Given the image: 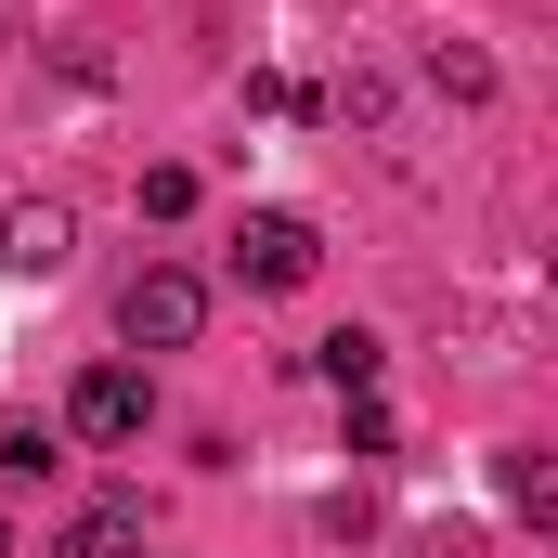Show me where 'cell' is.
Segmentation results:
<instances>
[{"label": "cell", "instance_id": "obj_1", "mask_svg": "<svg viewBox=\"0 0 558 558\" xmlns=\"http://www.w3.org/2000/svg\"><path fill=\"white\" fill-rule=\"evenodd\" d=\"M195 325H208V274L143 260V274L118 286V338H131V351H195Z\"/></svg>", "mask_w": 558, "mask_h": 558}, {"label": "cell", "instance_id": "obj_2", "mask_svg": "<svg viewBox=\"0 0 558 558\" xmlns=\"http://www.w3.org/2000/svg\"><path fill=\"white\" fill-rule=\"evenodd\" d=\"M312 274H325V234H312L299 208H247V221H234V286H247V299H299Z\"/></svg>", "mask_w": 558, "mask_h": 558}, {"label": "cell", "instance_id": "obj_3", "mask_svg": "<svg viewBox=\"0 0 558 558\" xmlns=\"http://www.w3.org/2000/svg\"><path fill=\"white\" fill-rule=\"evenodd\" d=\"M65 428H78V441H105V454H118V441H143V428H156V377H143V364H78Z\"/></svg>", "mask_w": 558, "mask_h": 558}, {"label": "cell", "instance_id": "obj_4", "mask_svg": "<svg viewBox=\"0 0 558 558\" xmlns=\"http://www.w3.org/2000/svg\"><path fill=\"white\" fill-rule=\"evenodd\" d=\"M65 260H78V221L52 195H13L0 208V274H65Z\"/></svg>", "mask_w": 558, "mask_h": 558}, {"label": "cell", "instance_id": "obj_5", "mask_svg": "<svg viewBox=\"0 0 558 558\" xmlns=\"http://www.w3.org/2000/svg\"><path fill=\"white\" fill-rule=\"evenodd\" d=\"M494 507H507L520 533H558V468H546V441H507V454H494Z\"/></svg>", "mask_w": 558, "mask_h": 558}, {"label": "cell", "instance_id": "obj_6", "mask_svg": "<svg viewBox=\"0 0 558 558\" xmlns=\"http://www.w3.org/2000/svg\"><path fill=\"white\" fill-rule=\"evenodd\" d=\"M52 558H143V507L131 494H92V507L52 533Z\"/></svg>", "mask_w": 558, "mask_h": 558}, {"label": "cell", "instance_id": "obj_7", "mask_svg": "<svg viewBox=\"0 0 558 558\" xmlns=\"http://www.w3.org/2000/svg\"><path fill=\"white\" fill-rule=\"evenodd\" d=\"M416 78L441 92V105H494V52H481V39H428Z\"/></svg>", "mask_w": 558, "mask_h": 558}, {"label": "cell", "instance_id": "obj_8", "mask_svg": "<svg viewBox=\"0 0 558 558\" xmlns=\"http://www.w3.org/2000/svg\"><path fill=\"white\" fill-rule=\"evenodd\" d=\"M312 364H325V390H377L390 377V338L377 325H338V338H312Z\"/></svg>", "mask_w": 558, "mask_h": 558}, {"label": "cell", "instance_id": "obj_9", "mask_svg": "<svg viewBox=\"0 0 558 558\" xmlns=\"http://www.w3.org/2000/svg\"><path fill=\"white\" fill-rule=\"evenodd\" d=\"M52 468H65V441H52L39 416H13V428H0V481H13V494H39Z\"/></svg>", "mask_w": 558, "mask_h": 558}, {"label": "cell", "instance_id": "obj_10", "mask_svg": "<svg viewBox=\"0 0 558 558\" xmlns=\"http://www.w3.org/2000/svg\"><path fill=\"white\" fill-rule=\"evenodd\" d=\"M338 454H390V403L377 390H338Z\"/></svg>", "mask_w": 558, "mask_h": 558}, {"label": "cell", "instance_id": "obj_11", "mask_svg": "<svg viewBox=\"0 0 558 558\" xmlns=\"http://www.w3.org/2000/svg\"><path fill=\"white\" fill-rule=\"evenodd\" d=\"M182 208H195V169L156 156V169H143V221H182Z\"/></svg>", "mask_w": 558, "mask_h": 558}, {"label": "cell", "instance_id": "obj_12", "mask_svg": "<svg viewBox=\"0 0 558 558\" xmlns=\"http://www.w3.org/2000/svg\"><path fill=\"white\" fill-rule=\"evenodd\" d=\"M416 558H481V533H468V520H441V533H416Z\"/></svg>", "mask_w": 558, "mask_h": 558}]
</instances>
